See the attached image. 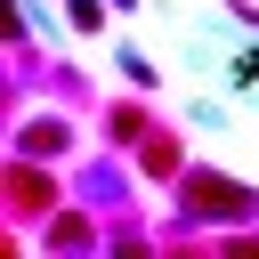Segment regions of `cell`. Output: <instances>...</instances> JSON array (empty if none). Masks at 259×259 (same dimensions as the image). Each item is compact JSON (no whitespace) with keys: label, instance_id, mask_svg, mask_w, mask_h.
I'll list each match as a JSON object with an SVG mask.
<instances>
[{"label":"cell","instance_id":"6da1fadb","mask_svg":"<svg viewBox=\"0 0 259 259\" xmlns=\"http://www.w3.org/2000/svg\"><path fill=\"white\" fill-rule=\"evenodd\" d=\"M178 210H186V227H243V219H259V194L227 170H178Z\"/></svg>","mask_w":259,"mask_h":259},{"label":"cell","instance_id":"7a4b0ae2","mask_svg":"<svg viewBox=\"0 0 259 259\" xmlns=\"http://www.w3.org/2000/svg\"><path fill=\"white\" fill-rule=\"evenodd\" d=\"M0 194H8L16 219H49V210H57V178H49V162H32V154H16V162L0 170Z\"/></svg>","mask_w":259,"mask_h":259},{"label":"cell","instance_id":"3957f363","mask_svg":"<svg viewBox=\"0 0 259 259\" xmlns=\"http://www.w3.org/2000/svg\"><path fill=\"white\" fill-rule=\"evenodd\" d=\"M130 154H138V170H146L154 186H178V170H186V138H178V130H162V121H154Z\"/></svg>","mask_w":259,"mask_h":259},{"label":"cell","instance_id":"277c9868","mask_svg":"<svg viewBox=\"0 0 259 259\" xmlns=\"http://www.w3.org/2000/svg\"><path fill=\"white\" fill-rule=\"evenodd\" d=\"M16 154H32V162H57V154H73V130H65V113H32V121L16 130Z\"/></svg>","mask_w":259,"mask_h":259},{"label":"cell","instance_id":"5b68a950","mask_svg":"<svg viewBox=\"0 0 259 259\" xmlns=\"http://www.w3.org/2000/svg\"><path fill=\"white\" fill-rule=\"evenodd\" d=\"M40 235H49L57 251H89V243H105V227H97L89 210H49V219H40Z\"/></svg>","mask_w":259,"mask_h":259},{"label":"cell","instance_id":"8992f818","mask_svg":"<svg viewBox=\"0 0 259 259\" xmlns=\"http://www.w3.org/2000/svg\"><path fill=\"white\" fill-rule=\"evenodd\" d=\"M146 130H154V113H146V105H138V97H113V105H105V138H113V146H121V154H130V146H138V138H146Z\"/></svg>","mask_w":259,"mask_h":259},{"label":"cell","instance_id":"52a82bcc","mask_svg":"<svg viewBox=\"0 0 259 259\" xmlns=\"http://www.w3.org/2000/svg\"><path fill=\"white\" fill-rule=\"evenodd\" d=\"M105 243H113V251H146V227H138V219H113Z\"/></svg>","mask_w":259,"mask_h":259},{"label":"cell","instance_id":"ba28073f","mask_svg":"<svg viewBox=\"0 0 259 259\" xmlns=\"http://www.w3.org/2000/svg\"><path fill=\"white\" fill-rule=\"evenodd\" d=\"M65 16H73V32H97L105 24V0H65Z\"/></svg>","mask_w":259,"mask_h":259}]
</instances>
